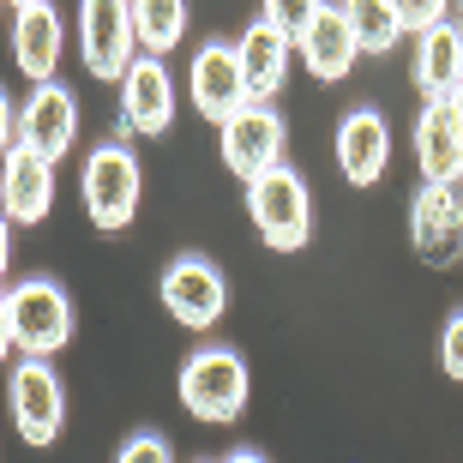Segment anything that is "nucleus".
Here are the masks:
<instances>
[{
	"label": "nucleus",
	"mask_w": 463,
	"mask_h": 463,
	"mask_svg": "<svg viewBox=\"0 0 463 463\" xmlns=\"http://www.w3.org/2000/svg\"><path fill=\"white\" fill-rule=\"evenodd\" d=\"M247 217H253V229L265 235V247H277V253H295V247H307V235H313L307 181H301L289 163L265 169L259 181H247Z\"/></svg>",
	"instance_id": "nucleus-1"
},
{
	"label": "nucleus",
	"mask_w": 463,
	"mask_h": 463,
	"mask_svg": "<svg viewBox=\"0 0 463 463\" xmlns=\"http://www.w3.org/2000/svg\"><path fill=\"white\" fill-rule=\"evenodd\" d=\"M181 403H187V415H199L211 428L235 421L247 410V361L223 344L193 349L187 367H181Z\"/></svg>",
	"instance_id": "nucleus-2"
},
{
	"label": "nucleus",
	"mask_w": 463,
	"mask_h": 463,
	"mask_svg": "<svg viewBox=\"0 0 463 463\" xmlns=\"http://www.w3.org/2000/svg\"><path fill=\"white\" fill-rule=\"evenodd\" d=\"M6 313H13L18 355H43V361H49L54 349H67V337H72V301H67L61 283H49V277H24L18 289H6Z\"/></svg>",
	"instance_id": "nucleus-3"
},
{
	"label": "nucleus",
	"mask_w": 463,
	"mask_h": 463,
	"mask_svg": "<svg viewBox=\"0 0 463 463\" xmlns=\"http://www.w3.org/2000/svg\"><path fill=\"white\" fill-rule=\"evenodd\" d=\"M6 410H13V428L24 433V446H54V433L67 421L61 373L43 355H18L13 379H6Z\"/></svg>",
	"instance_id": "nucleus-4"
},
{
	"label": "nucleus",
	"mask_w": 463,
	"mask_h": 463,
	"mask_svg": "<svg viewBox=\"0 0 463 463\" xmlns=\"http://www.w3.org/2000/svg\"><path fill=\"white\" fill-rule=\"evenodd\" d=\"M79 49H85L90 79L120 85V72L138 61L133 0H79Z\"/></svg>",
	"instance_id": "nucleus-5"
},
{
	"label": "nucleus",
	"mask_w": 463,
	"mask_h": 463,
	"mask_svg": "<svg viewBox=\"0 0 463 463\" xmlns=\"http://www.w3.org/2000/svg\"><path fill=\"white\" fill-rule=\"evenodd\" d=\"M138 193H145V175H138V156L127 145H97L85 156V211L97 229H127L138 211Z\"/></svg>",
	"instance_id": "nucleus-6"
},
{
	"label": "nucleus",
	"mask_w": 463,
	"mask_h": 463,
	"mask_svg": "<svg viewBox=\"0 0 463 463\" xmlns=\"http://www.w3.org/2000/svg\"><path fill=\"white\" fill-rule=\"evenodd\" d=\"M163 307L175 313V326L211 331L217 319H223V307H229L223 271H217L211 259H199V253H181L169 271H163Z\"/></svg>",
	"instance_id": "nucleus-7"
},
{
	"label": "nucleus",
	"mask_w": 463,
	"mask_h": 463,
	"mask_svg": "<svg viewBox=\"0 0 463 463\" xmlns=\"http://www.w3.org/2000/svg\"><path fill=\"white\" fill-rule=\"evenodd\" d=\"M223 163L241 181H259L265 169L283 163V115L271 103H241L223 120Z\"/></svg>",
	"instance_id": "nucleus-8"
},
{
	"label": "nucleus",
	"mask_w": 463,
	"mask_h": 463,
	"mask_svg": "<svg viewBox=\"0 0 463 463\" xmlns=\"http://www.w3.org/2000/svg\"><path fill=\"white\" fill-rule=\"evenodd\" d=\"M72 138H79V103H72L67 85H31V97H24V109H18V145H31L36 156H49V163H61V156L72 151Z\"/></svg>",
	"instance_id": "nucleus-9"
},
{
	"label": "nucleus",
	"mask_w": 463,
	"mask_h": 463,
	"mask_svg": "<svg viewBox=\"0 0 463 463\" xmlns=\"http://www.w3.org/2000/svg\"><path fill=\"white\" fill-rule=\"evenodd\" d=\"M410 235L428 265H451L463 253V193L439 187V181H421V193L410 205Z\"/></svg>",
	"instance_id": "nucleus-10"
},
{
	"label": "nucleus",
	"mask_w": 463,
	"mask_h": 463,
	"mask_svg": "<svg viewBox=\"0 0 463 463\" xmlns=\"http://www.w3.org/2000/svg\"><path fill=\"white\" fill-rule=\"evenodd\" d=\"M415 169L421 181H439V187L463 181V120L451 97H428L415 115Z\"/></svg>",
	"instance_id": "nucleus-11"
},
{
	"label": "nucleus",
	"mask_w": 463,
	"mask_h": 463,
	"mask_svg": "<svg viewBox=\"0 0 463 463\" xmlns=\"http://www.w3.org/2000/svg\"><path fill=\"white\" fill-rule=\"evenodd\" d=\"M120 120H127V133H169L175 120V85H169V67H163V54H138L133 67L120 72Z\"/></svg>",
	"instance_id": "nucleus-12"
},
{
	"label": "nucleus",
	"mask_w": 463,
	"mask_h": 463,
	"mask_svg": "<svg viewBox=\"0 0 463 463\" xmlns=\"http://www.w3.org/2000/svg\"><path fill=\"white\" fill-rule=\"evenodd\" d=\"M0 211L24 229L49 217L54 211V163L49 156H36L31 145H13L0 156Z\"/></svg>",
	"instance_id": "nucleus-13"
},
{
	"label": "nucleus",
	"mask_w": 463,
	"mask_h": 463,
	"mask_svg": "<svg viewBox=\"0 0 463 463\" xmlns=\"http://www.w3.org/2000/svg\"><path fill=\"white\" fill-rule=\"evenodd\" d=\"M187 90H193V109L205 120L223 127L241 103H247V85H241V61H235V43H205L193 54L187 67Z\"/></svg>",
	"instance_id": "nucleus-14"
},
{
	"label": "nucleus",
	"mask_w": 463,
	"mask_h": 463,
	"mask_svg": "<svg viewBox=\"0 0 463 463\" xmlns=\"http://www.w3.org/2000/svg\"><path fill=\"white\" fill-rule=\"evenodd\" d=\"M392 163V127L379 109H349L344 127H337V169H344L349 187H373Z\"/></svg>",
	"instance_id": "nucleus-15"
},
{
	"label": "nucleus",
	"mask_w": 463,
	"mask_h": 463,
	"mask_svg": "<svg viewBox=\"0 0 463 463\" xmlns=\"http://www.w3.org/2000/svg\"><path fill=\"white\" fill-rule=\"evenodd\" d=\"M13 61L31 85H49L61 67V13L49 0L36 6H13Z\"/></svg>",
	"instance_id": "nucleus-16"
},
{
	"label": "nucleus",
	"mask_w": 463,
	"mask_h": 463,
	"mask_svg": "<svg viewBox=\"0 0 463 463\" xmlns=\"http://www.w3.org/2000/svg\"><path fill=\"white\" fill-rule=\"evenodd\" d=\"M289 36L277 31V24H265L259 18L253 31L235 43V61H241V85H247V103H271L277 90H283V79H289Z\"/></svg>",
	"instance_id": "nucleus-17"
},
{
	"label": "nucleus",
	"mask_w": 463,
	"mask_h": 463,
	"mask_svg": "<svg viewBox=\"0 0 463 463\" xmlns=\"http://www.w3.org/2000/svg\"><path fill=\"white\" fill-rule=\"evenodd\" d=\"M463 85V24L439 18L428 31H415V90L421 97H451Z\"/></svg>",
	"instance_id": "nucleus-18"
},
{
	"label": "nucleus",
	"mask_w": 463,
	"mask_h": 463,
	"mask_svg": "<svg viewBox=\"0 0 463 463\" xmlns=\"http://www.w3.org/2000/svg\"><path fill=\"white\" fill-rule=\"evenodd\" d=\"M295 49H301L307 72H313V79H326V85L349 79V67L361 61V43H355V31H349L344 6H319V18L307 24V36H301Z\"/></svg>",
	"instance_id": "nucleus-19"
},
{
	"label": "nucleus",
	"mask_w": 463,
	"mask_h": 463,
	"mask_svg": "<svg viewBox=\"0 0 463 463\" xmlns=\"http://www.w3.org/2000/svg\"><path fill=\"white\" fill-rule=\"evenodd\" d=\"M138 54H163L187 36V0H133Z\"/></svg>",
	"instance_id": "nucleus-20"
},
{
	"label": "nucleus",
	"mask_w": 463,
	"mask_h": 463,
	"mask_svg": "<svg viewBox=\"0 0 463 463\" xmlns=\"http://www.w3.org/2000/svg\"><path fill=\"white\" fill-rule=\"evenodd\" d=\"M337 6H344L349 31H355V43H361L367 54L397 49V36H403V18H397L392 0H337Z\"/></svg>",
	"instance_id": "nucleus-21"
},
{
	"label": "nucleus",
	"mask_w": 463,
	"mask_h": 463,
	"mask_svg": "<svg viewBox=\"0 0 463 463\" xmlns=\"http://www.w3.org/2000/svg\"><path fill=\"white\" fill-rule=\"evenodd\" d=\"M319 6H326V0H265V24H277L289 43H301L307 24L319 18Z\"/></svg>",
	"instance_id": "nucleus-22"
},
{
	"label": "nucleus",
	"mask_w": 463,
	"mask_h": 463,
	"mask_svg": "<svg viewBox=\"0 0 463 463\" xmlns=\"http://www.w3.org/2000/svg\"><path fill=\"white\" fill-rule=\"evenodd\" d=\"M397 18H403V31H428L439 18H451V0H392Z\"/></svg>",
	"instance_id": "nucleus-23"
},
{
	"label": "nucleus",
	"mask_w": 463,
	"mask_h": 463,
	"mask_svg": "<svg viewBox=\"0 0 463 463\" xmlns=\"http://www.w3.org/2000/svg\"><path fill=\"white\" fill-rule=\"evenodd\" d=\"M439 367H446V379H458L463 385V307L446 319V331H439Z\"/></svg>",
	"instance_id": "nucleus-24"
},
{
	"label": "nucleus",
	"mask_w": 463,
	"mask_h": 463,
	"mask_svg": "<svg viewBox=\"0 0 463 463\" xmlns=\"http://www.w3.org/2000/svg\"><path fill=\"white\" fill-rule=\"evenodd\" d=\"M120 463H175V458H169V446H163L156 433H133V439L120 446Z\"/></svg>",
	"instance_id": "nucleus-25"
},
{
	"label": "nucleus",
	"mask_w": 463,
	"mask_h": 463,
	"mask_svg": "<svg viewBox=\"0 0 463 463\" xmlns=\"http://www.w3.org/2000/svg\"><path fill=\"white\" fill-rule=\"evenodd\" d=\"M13 145H18V109H13V97L0 90V156L13 151Z\"/></svg>",
	"instance_id": "nucleus-26"
},
{
	"label": "nucleus",
	"mask_w": 463,
	"mask_h": 463,
	"mask_svg": "<svg viewBox=\"0 0 463 463\" xmlns=\"http://www.w3.org/2000/svg\"><path fill=\"white\" fill-rule=\"evenodd\" d=\"M6 265H13V217L0 211V277H6Z\"/></svg>",
	"instance_id": "nucleus-27"
},
{
	"label": "nucleus",
	"mask_w": 463,
	"mask_h": 463,
	"mask_svg": "<svg viewBox=\"0 0 463 463\" xmlns=\"http://www.w3.org/2000/svg\"><path fill=\"white\" fill-rule=\"evenodd\" d=\"M13 313H6V295H0V361H6V355H13Z\"/></svg>",
	"instance_id": "nucleus-28"
},
{
	"label": "nucleus",
	"mask_w": 463,
	"mask_h": 463,
	"mask_svg": "<svg viewBox=\"0 0 463 463\" xmlns=\"http://www.w3.org/2000/svg\"><path fill=\"white\" fill-rule=\"evenodd\" d=\"M223 463H265V458H259V451H247V446H241V451H229Z\"/></svg>",
	"instance_id": "nucleus-29"
},
{
	"label": "nucleus",
	"mask_w": 463,
	"mask_h": 463,
	"mask_svg": "<svg viewBox=\"0 0 463 463\" xmlns=\"http://www.w3.org/2000/svg\"><path fill=\"white\" fill-rule=\"evenodd\" d=\"M451 6H458V24H463V0H451Z\"/></svg>",
	"instance_id": "nucleus-30"
},
{
	"label": "nucleus",
	"mask_w": 463,
	"mask_h": 463,
	"mask_svg": "<svg viewBox=\"0 0 463 463\" xmlns=\"http://www.w3.org/2000/svg\"><path fill=\"white\" fill-rule=\"evenodd\" d=\"M13 6H36V0H13Z\"/></svg>",
	"instance_id": "nucleus-31"
}]
</instances>
